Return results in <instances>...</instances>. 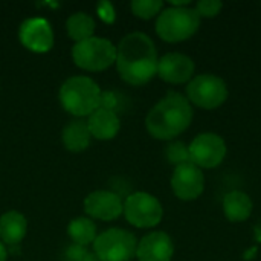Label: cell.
I'll return each mask as SVG.
<instances>
[{
    "instance_id": "18",
    "label": "cell",
    "mask_w": 261,
    "mask_h": 261,
    "mask_svg": "<svg viewBox=\"0 0 261 261\" xmlns=\"http://www.w3.org/2000/svg\"><path fill=\"white\" fill-rule=\"evenodd\" d=\"M92 135L87 127V121L83 119H73L70 121L61 133V141L64 147L72 153L84 151L90 144Z\"/></svg>"
},
{
    "instance_id": "5",
    "label": "cell",
    "mask_w": 261,
    "mask_h": 261,
    "mask_svg": "<svg viewBox=\"0 0 261 261\" xmlns=\"http://www.w3.org/2000/svg\"><path fill=\"white\" fill-rule=\"evenodd\" d=\"M73 63L87 72H101L116 61V46L101 37H92L72 47Z\"/></svg>"
},
{
    "instance_id": "14",
    "label": "cell",
    "mask_w": 261,
    "mask_h": 261,
    "mask_svg": "<svg viewBox=\"0 0 261 261\" xmlns=\"http://www.w3.org/2000/svg\"><path fill=\"white\" fill-rule=\"evenodd\" d=\"M173 254V240L162 231L150 232L138 242L136 258L139 261H171Z\"/></svg>"
},
{
    "instance_id": "23",
    "label": "cell",
    "mask_w": 261,
    "mask_h": 261,
    "mask_svg": "<svg viewBox=\"0 0 261 261\" xmlns=\"http://www.w3.org/2000/svg\"><path fill=\"white\" fill-rule=\"evenodd\" d=\"M223 8V3L219 0H200L196 3V12L199 14V17H205V18H213L216 15L220 14Z\"/></svg>"
},
{
    "instance_id": "11",
    "label": "cell",
    "mask_w": 261,
    "mask_h": 261,
    "mask_svg": "<svg viewBox=\"0 0 261 261\" xmlns=\"http://www.w3.org/2000/svg\"><path fill=\"white\" fill-rule=\"evenodd\" d=\"M20 43L34 54H46L54 46V32L50 23L41 17L24 20L18 29Z\"/></svg>"
},
{
    "instance_id": "8",
    "label": "cell",
    "mask_w": 261,
    "mask_h": 261,
    "mask_svg": "<svg viewBox=\"0 0 261 261\" xmlns=\"http://www.w3.org/2000/svg\"><path fill=\"white\" fill-rule=\"evenodd\" d=\"M122 214L135 228H154L164 217V208L150 193L138 191L125 199Z\"/></svg>"
},
{
    "instance_id": "4",
    "label": "cell",
    "mask_w": 261,
    "mask_h": 261,
    "mask_svg": "<svg viewBox=\"0 0 261 261\" xmlns=\"http://www.w3.org/2000/svg\"><path fill=\"white\" fill-rule=\"evenodd\" d=\"M200 28V17L194 8L171 6L162 9L156 20L158 35L168 43H180L191 38Z\"/></svg>"
},
{
    "instance_id": "22",
    "label": "cell",
    "mask_w": 261,
    "mask_h": 261,
    "mask_svg": "<svg viewBox=\"0 0 261 261\" xmlns=\"http://www.w3.org/2000/svg\"><path fill=\"white\" fill-rule=\"evenodd\" d=\"M165 156H167L168 162L173 164L174 167L190 162L188 147L184 142H180V141H174V142L168 144L167 148H165Z\"/></svg>"
},
{
    "instance_id": "10",
    "label": "cell",
    "mask_w": 261,
    "mask_h": 261,
    "mask_svg": "<svg viewBox=\"0 0 261 261\" xmlns=\"http://www.w3.org/2000/svg\"><path fill=\"white\" fill-rule=\"evenodd\" d=\"M171 188L177 199L185 202L196 200L205 190V176L202 170L191 162L177 165L171 176Z\"/></svg>"
},
{
    "instance_id": "25",
    "label": "cell",
    "mask_w": 261,
    "mask_h": 261,
    "mask_svg": "<svg viewBox=\"0 0 261 261\" xmlns=\"http://www.w3.org/2000/svg\"><path fill=\"white\" fill-rule=\"evenodd\" d=\"M89 255L87 248L78 246V245H72L66 249V260L67 261H86Z\"/></svg>"
},
{
    "instance_id": "21",
    "label": "cell",
    "mask_w": 261,
    "mask_h": 261,
    "mask_svg": "<svg viewBox=\"0 0 261 261\" xmlns=\"http://www.w3.org/2000/svg\"><path fill=\"white\" fill-rule=\"evenodd\" d=\"M130 8L136 17L150 20L162 12L164 2H161V0H133Z\"/></svg>"
},
{
    "instance_id": "9",
    "label": "cell",
    "mask_w": 261,
    "mask_h": 261,
    "mask_svg": "<svg viewBox=\"0 0 261 261\" xmlns=\"http://www.w3.org/2000/svg\"><path fill=\"white\" fill-rule=\"evenodd\" d=\"M190 162L202 168L219 167L226 156V142L216 133L197 135L188 147Z\"/></svg>"
},
{
    "instance_id": "12",
    "label": "cell",
    "mask_w": 261,
    "mask_h": 261,
    "mask_svg": "<svg viewBox=\"0 0 261 261\" xmlns=\"http://www.w3.org/2000/svg\"><path fill=\"white\" fill-rule=\"evenodd\" d=\"M84 211L90 219L112 222L124 213V203L119 194L107 190H98L84 199Z\"/></svg>"
},
{
    "instance_id": "1",
    "label": "cell",
    "mask_w": 261,
    "mask_h": 261,
    "mask_svg": "<svg viewBox=\"0 0 261 261\" xmlns=\"http://www.w3.org/2000/svg\"><path fill=\"white\" fill-rule=\"evenodd\" d=\"M158 52L153 40L144 32L125 35L116 47L119 76L132 86H144L158 75Z\"/></svg>"
},
{
    "instance_id": "2",
    "label": "cell",
    "mask_w": 261,
    "mask_h": 261,
    "mask_svg": "<svg viewBox=\"0 0 261 261\" xmlns=\"http://www.w3.org/2000/svg\"><path fill=\"white\" fill-rule=\"evenodd\" d=\"M193 121L190 101L176 92H168L147 115V132L159 141H171L184 133Z\"/></svg>"
},
{
    "instance_id": "16",
    "label": "cell",
    "mask_w": 261,
    "mask_h": 261,
    "mask_svg": "<svg viewBox=\"0 0 261 261\" xmlns=\"http://www.w3.org/2000/svg\"><path fill=\"white\" fill-rule=\"evenodd\" d=\"M28 231L26 217L18 211H8L0 216V242L9 246L18 245Z\"/></svg>"
},
{
    "instance_id": "19",
    "label": "cell",
    "mask_w": 261,
    "mask_h": 261,
    "mask_svg": "<svg viewBox=\"0 0 261 261\" xmlns=\"http://www.w3.org/2000/svg\"><path fill=\"white\" fill-rule=\"evenodd\" d=\"M67 236L73 245L87 248V245H93L96 234V225L89 217H76L67 226Z\"/></svg>"
},
{
    "instance_id": "26",
    "label": "cell",
    "mask_w": 261,
    "mask_h": 261,
    "mask_svg": "<svg viewBox=\"0 0 261 261\" xmlns=\"http://www.w3.org/2000/svg\"><path fill=\"white\" fill-rule=\"evenodd\" d=\"M8 260V251H6V246L5 243L0 242V261H6Z\"/></svg>"
},
{
    "instance_id": "6",
    "label": "cell",
    "mask_w": 261,
    "mask_h": 261,
    "mask_svg": "<svg viewBox=\"0 0 261 261\" xmlns=\"http://www.w3.org/2000/svg\"><path fill=\"white\" fill-rule=\"evenodd\" d=\"M136 237L121 228L101 232L93 242V254L99 261H130L136 257Z\"/></svg>"
},
{
    "instance_id": "13",
    "label": "cell",
    "mask_w": 261,
    "mask_h": 261,
    "mask_svg": "<svg viewBox=\"0 0 261 261\" xmlns=\"http://www.w3.org/2000/svg\"><path fill=\"white\" fill-rule=\"evenodd\" d=\"M196 66L194 61L184 54L170 52L159 58L158 75L161 80L170 84H185L193 80Z\"/></svg>"
},
{
    "instance_id": "20",
    "label": "cell",
    "mask_w": 261,
    "mask_h": 261,
    "mask_svg": "<svg viewBox=\"0 0 261 261\" xmlns=\"http://www.w3.org/2000/svg\"><path fill=\"white\" fill-rule=\"evenodd\" d=\"M66 29L69 37L75 43H81L93 37L95 32V20L86 12H75L66 21Z\"/></svg>"
},
{
    "instance_id": "17",
    "label": "cell",
    "mask_w": 261,
    "mask_h": 261,
    "mask_svg": "<svg viewBox=\"0 0 261 261\" xmlns=\"http://www.w3.org/2000/svg\"><path fill=\"white\" fill-rule=\"evenodd\" d=\"M254 203L251 197L243 191H231L223 199V213L225 217L232 223L246 222L252 214Z\"/></svg>"
},
{
    "instance_id": "7",
    "label": "cell",
    "mask_w": 261,
    "mask_h": 261,
    "mask_svg": "<svg viewBox=\"0 0 261 261\" xmlns=\"http://www.w3.org/2000/svg\"><path fill=\"white\" fill-rule=\"evenodd\" d=\"M187 99L200 109L214 110L228 99V86L220 76L202 73L188 83Z\"/></svg>"
},
{
    "instance_id": "24",
    "label": "cell",
    "mask_w": 261,
    "mask_h": 261,
    "mask_svg": "<svg viewBox=\"0 0 261 261\" xmlns=\"http://www.w3.org/2000/svg\"><path fill=\"white\" fill-rule=\"evenodd\" d=\"M96 11H98V15L102 21H106V23L115 21V9H113V5L110 2H99L96 5Z\"/></svg>"
},
{
    "instance_id": "3",
    "label": "cell",
    "mask_w": 261,
    "mask_h": 261,
    "mask_svg": "<svg viewBox=\"0 0 261 261\" xmlns=\"http://www.w3.org/2000/svg\"><path fill=\"white\" fill-rule=\"evenodd\" d=\"M102 92L99 86L89 76H72L67 78L60 87V104L61 107L76 116H90L96 109L101 107Z\"/></svg>"
},
{
    "instance_id": "15",
    "label": "cell",
    "mask_w": 261,
    "mask_h": 261,
    "mask_svg": "<svg viewBox=\"0 0 261 261\" xmlns=\"http://www.w3.org/2000/svg\"><path fill=\"white\" fill-rule=\"evenodd\" d=\"M87 127L92 138L99 141H110L119 133L121 121L115 110L99 107L89 116Z\"/></svg>"
},
{
    "instance_id": "27",
    "label": "cell",
    "mask_w": 261,
    "mask_h": 261,
    "mask_svg": "<svg viewBox=\"0 0 261 261\" xmlns=\"http://www.w3.org/2000/svg\"><path fill=\"white\" fill-rule=\"evenodd\" d=\"M86 261H99V260H98V257H96L95 254H90V252H89V255H87Z\"/></svg>"
}]
</instances>
